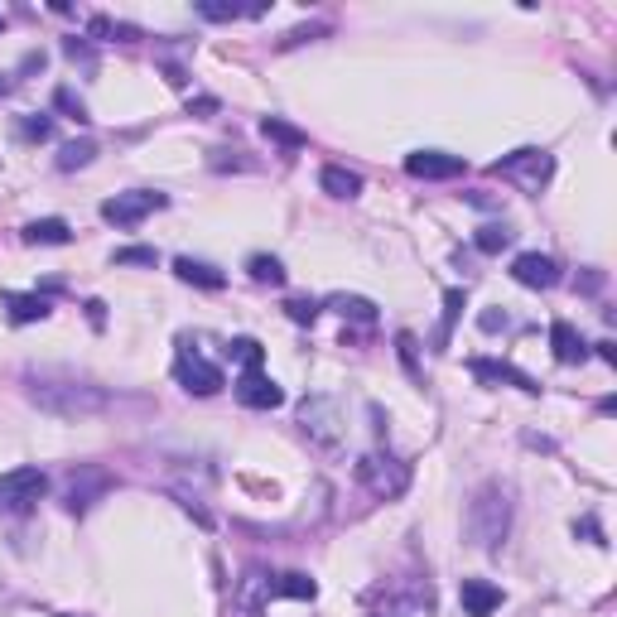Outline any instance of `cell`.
Instances as JSON below:
<instances>
[{"label":"cell","instance_id":"44dd1931","mask_svg":"<svg viewBox=\"0 0 617 617\" xmlns=\"http://www.w3.org/2000/svg\"><path fill=\"white\" fill-rule=\"evenodd\" d=\"M174 275H179L184 285H198V290H222V285H227L222 270L208 266V261H193V256H179V261H174Z\"/></svg>","mask_w":617,"mask_h":617},{"label":"cell","instance_id":"7a4b0ae2","mask_svg":"<svg viewBox=\"0 0 617 617\" xmlns=\"http://www.w3.org/2000/svg\"><path fill=\"white\" fill-rule=\"evenodd\" d=\"M511 516H516V502H511L507 483H483L473 497H468V516H463V536L473 550H487L497 555L511 536Z\"/></svg>","mask_w":617,"mask_h":617},{"label":"cell","instance_id":"f35d334b","mask_svg":"<svg viewBox=\"0 0 617 617\" xmlns=\"http://www.w3.org/2000/svg\"><path fill=\"white\" fill-rule=\"evenodd\" d=\"M222 102L217 97H188V116H217Z\"/></svg>","mask_w":617,"mask_h":617},{"label":"cell","instance_id":"d4e9b609","mask_svg":"<svg viewBox=\"0 0 617 617\" xmlns=\"http://www.w3.org/2000/svg\"><path fill=\"white\" fill-rule=\"evenodd\" d=\"M261 135L275 140L280 150H304V145H309V135L299 131V126H290V121H280V116H266V121H261Z\"/></svg>","mask_w":617,"mask_h":617},{"label":"cell","instance_id":"484cf974","mask_svg":"<svg viewBox=\"0 0 617 617\" xmlns=\"http://www.w3.org/2000/svg\"><path fill=\"white\" fill-rule=\"evenodd\" d=\"M275 598H304V603H314V598H319V584H314L309 574L290 569V574H275Z\"/></svg>","mask_w":617,"mask_h":617},{"label":"cell","instance_id":"74e56055","mask_svg":"<svg viewBox=\"0 0 617 617\" xmlns=\"http://www.w3.org/2000/svg\"><path fill=\"white\" fill-rule=\"evenodd\" d=\"M574 536H584V540H589V545H608V540H603V531H598V521H593V516H584V521H574Z\"/></svg>","mask_w":617,"mask_h":617},{"label":"cell","instance_id":"d590c367","mask_svg":"<svg viewBox=\"0 0 617 617\" xmlns=\"http://www.w3.org/2000/svg\"><path fill=\"white\" fill-rule=\"evenodd\" d=\"M63 54L73 58V63H82V68H92V63H97L92 44H87V39H78V34H73V39H63Z\"/></svg>","mask_w":617,"mask_h":617},{"label":"cell","instance_id":"9c48e42d","mask_svg":"<svg viewBox=\"0 0 617 617\" xmlns=\"http://www.w3.org/2000/svg\"><path fill=\"white\" fill-rule=\"evenodd\" d=\"M169 208V193L160 188H131V193H116L102 203V217H107L111 227H135V222H145L150 213H160Z\"/></svg>","mask_w":617,"mask_h":617},{"label":"cell","instance_id":"f546056e","mask_svg":"<svg viewBox=\"0 0 617 617\" xmlns=\"http://www.w3.org/2000/svg\"><path fill=\"white\" fill-rule=\"evenodd\" d=\"M49 135H54V116H44V111L39 116H20V140L34 145V140H49Z\"/></svg>","mask_w":617,"mask_h":617},{"label":"cell","instance_id":"3957f363","mask_svg":"<svg viewBox=\"0 0 617 617\" xmlns=\"http://www.w3.org/2000/svg\"><path fill=\"white\" fill-rule=\"evenodd\" d=\"M372 617H430L434 613V584L430 574H391L367 593Z\"/></svg>","mask_w":617,"mask_h":617},{"label":"cell","instance_id":"2e32d148","mask_svg":"<svg viewBox=\"0 0 617 617\" xmlns=\"http://www.w3.org/2000/svg\"><path fill=\"white\" fill-rule=\"evenodd\" d=\"M550 348H555V362H564V367H584L589 362V343L579 338L574 323H564V319L550 323Z\"/></svg>","mask_w":617,"mask_h":617},{"label":"cell","instance_id":"836d02e7","mask_svg":"<svg viewBox=\"0 0 617 617\" xmlns=\"http://www.w3.org/2000/svg\"><path fill=\"white\" fill-rule=\"evenodd\" d=\"M319 314H323V309L314 304V299H285V319H290V323H314Z\"/></svg>","mask_w":617,"mask_h":617},{"label":"cell","instance_id":"f1b7e54d","mask_svg":"<svg viewBox=\"0 0 617 617\" xmlns=\"http://www.w3.org/2000/svg\"><path fill=\"white\" fill-rule=\"evenodd\" d=\"M92 160H97V145H92V140H68V145L58 150V169H63V174H73V169H87Z\"/></svg>","mask_w":617,"mask_h":617},{"label":"cell","instance_id":"9a60e30c","mask_svg":"<svg viewBox=\"0 0 617 617\" xmlns=\"http://www.w3.org/2000/svg\"><path fill=\"white\" fill-rule=\"evenodd\" d=\"M468 164L463 155H444V150H415V155H405V174L410 179H458Z\"/></svg>","mask_w":617,"mask_h":617},{"label":"cell","instance_id":"e0dca14e","mask_svg":"<svg viewBox=\"0 0 617 617\" xmlns=\"http://www.w3.org/2000/svg\"><path fill=\"white\" fill-rule=\"evenodd\" d=\"M458 598H463V613L468 617H492L502 608V589L487 584V579H463V584H458Z\"/></svg>","mask_w":617,"mask_h":617},{"label":"cell","instance_id":"1f68e13d","mask_svg":"<svg viewBox=\"0 0 617 617\" xmlns=\"http://www.w3.org/2000/svg\"><path fill=\"white\" fill-rule=\"evenodd\" d=\"M54 107H58V111H68V116H73L78 126H87V121H92V116H87V107H82V97L73 92V87H58V92H54Z\"/></svg>","mask_w":617,"mask_h":617},{"label":"cell","instance_id":"7c38bea8","mask_svg":"<svg viewBox=\"0 0 617 617\" xmlns=\"http://www.w3.org/2000/svg\"><path fill=\"white\" fill-rule=\"evenodd\" d=\"M511 280L526 285V290H555V285H560V266H555V256L521 251V256L511 261Z\"/></svg>","mask_w":617,"mask_h":617},{"label":"cell","instance_id":"ee69618b","mask_svg":"<svg viewBox=\"0 0 617 617\" xmlns=\"http://www.w3.org/2000/svg\"><path fill=\"white\" fill-rule=\"evenodd\" d=\"M5 92H10V78H5V73H0V97H5Z\"/></svg>","mask_w":617,"mask_h":617},{"label":"cell","instance_id":"7bdbcfd3","mask_svg":"<svg viewBox=\"0 0 617 617\" xmlns=\"http://www.w3.org/2000/svg\"><path fill=\"white\" fill-rule=\"evenodd\" d=\"M593 348H598V357H603V362H617V348H613V343H593Z\"/></svg>","mask_w":617,"mask_h":617},{"label":"cell","instance_id":"d6986e66","mask_svg":"<svg viewBox=\"0 0 617 617\" xmlns=\"http://www.w3.org/2000/svg\"><path fill=\"white\" fill-rule=\"evenodd\" d=\"M5 309H10V323H44L54 314L49 295H20V290H5Z\"/></svg>","mask_w":617,"mask_h":617},{"label":"cell","instance_id":"8d00e7d4","mask_svg":"<svg viewBox=\"0 0 617 617\" xmlns=\"http://www.w3.org/2000/svg\"><path fill=\"white\" fill-rule=\"evenodd\" d=\"M478 328H483V333H507L511 328L507 309H483V314H478Z\"/></svg>","mask_w":617,"mask_h":617},{"label":"cell","instance_id":"ffe728a7","mask_svg":"<svg viewBox=\"0 0 617 617\" xmlns=\"http://www.w3.org/2000/svg\"><path fill=\"white\" fill-rule=\"evenodd\" d=\"M20 242L25 246H68L73 242V227H68L63 217H39V222H29L25 232H20Z\"/></svg>","mask_w":617,"mask_h":617},{"label":"cell","instance_id":"4316f807","mask_svg":"<svg viewBox=\"0 0 617 617\" xmlns=\"http://www.w3.org/2000/svg\"><path fill=\"white\" fill-rule=\"evenodd\" d=\"M511 237H516V232H511L507 222H487V227H478V237H473V246H478L483 256H502V251H507V246H511Z\"/></svg>","mask_w":617,"mask_h":617},{"label":"cell","instance_id":"277c9868","mask_svg":"<svg viewBox=\"0 0 617 617\" xmlns=\"http://www.w3.org/2000/svg\"><path fill=\"white\" fill-rule=\"evenodd\" d=\"M352 478H357L362 492H372L376 502H396V497H405V487H410V463H401V458L386 454V449H372V454L357 458Z\"/></svg>","mask_w":617,"mask_h":617},{"label":"cell","instance_id":"30bf717a","mask_svg":"<svg viewBox=\"0 0 617 617\" xmlns=\"http://www.w3.org/2000/svg\"><path fill=\"white\" fill-rule=\"evenodd\" d=\"M270 603H275V574H270L266 564H251L242 579H237L232 608H237V617H266Z\"/></svg>","mask_w":617,"mask_h":617},{"label":"cell","instance_id":"60d3db41","mask_svg":"<svg viewBox=\"0 0 617 617\" xmlns=\"http://www.w3.org/2000/svg\"><path fill=\"white\" fill-rule=\"evenodd\" d=\"M87 319H92V328H102L107 323V304L102 299H87Z\"/></svg>","mask_w":617,"mask_h":617},{"label":"cell","instance_id":"e575fe53","mask_svg":"<svg viewBox=\"0 0 617 617\" xmlns=\"http://www.w3.org/2000/svg\"><path fill=\"white\" fill-rule=\"evenodd\" d=\"M328 34V25H299V29H290L285 39H280V49H299V44H314V39H323Z\"/></svg>","mask_w":617,"mask_h":617},{"label":"cell","instance_id":"b9f144b4","mask_svg":"<svg viewBox=\"0 0 617 617\" xmlns=\"http://www.w3.org/2000/svg\"><path fill=\"white\" fill-rule=\"evenodd\" d=\"M164 78H169V87H188V73L179 63H164Z\"/></svg>","mask_w":617,"mask_h":617},{"label":"cell","instance_id":"cb8c5ba5","mask_svg":"<svg viewBox=\"0 0 617 617\" xmlns=\"http://www.w3.org/2000/svg\"><path fill=\"white\" fill-rule=\"evenodd\" d=\"M463 304H468V295H463V290H444V319H439V328H434V352L449 348V333H454Z\"/></svg>","mask_w":617,"mask_h":617},{"label":"cell","instance_id":"5b68a950","mask_svg":"<svg viewBox=\"0 0 617 617\" xmlns=\"http://www.w3.org/2000/svg\"><path fill=\"white\" fill-rule=\"evenodd\" d=\"M492 174H497L502 184H516L521 193H540V188L555 179V155H550V150H536V145H526V150L502 155V160L492 164Z\"/></svg>","mask_w":617,"mask_h":617},{"label":"cell","instance_id":"ba28073f","mask_svg":"<svg viewBox=\"0 0 617 617\" xmlns=\"http://www.w3.org/2000/svg\"><path fill=\"white\" fill-rule=\"evenodd\" d=\"M49 492V478H44V468H10V473H0V511H10V516H25L34 511V502Z\"/></svg>","mask_w":617,"mask_h":617},{"label":"cell","instance_id":"ab89813d","mask_svg":"<svg viewBox=\"0 0 617 617\" xmlns=\"http://www.w3.org/2000/svg\"><path fill=\"white\" fill-rule=\"evenodd\" d=\"M579 290H584V295H598V290H603V270H584V275H579Z\"/></svg>","mask_w":617,"mask_h":617},{"label":"cell","instance_id":"5bb4252c","mask_svg":"<svg viewBox=\"0 0 617 617\" xmlns=\"http://www.w3.org/2000/svg\"><path fill=\"white\" fill-rule=\"evenodd\" d=\"M237 401H242L246 410H275V405H285V391H280L261 367H246V372L237 376Z\"/></svg>","mask_w":617,"mask_h":617},{"label":"cell","instance_id":"4fadbf2b","mask_svg":"<svg viewBox=\"0 0 617 617\" xmlns=\"http://www.w3.org/2000/svg\"><path fill=\"white\" fill-rule=\"evenodd\" d=\"M468 372L478 376L483 386H516V391H526V396H540V381L526 372H516L511 362H497V357H473L468 362Z\"/></svg>","mask_w":617,"mask_h":617},{"label":"cell","instance_id":"f6af8a7d","mask_svg":"<svg viewBox=\"0 0 617 617\" xmlns=\"http://www.w3.org/2000/svg\"><path fill=\"white\" fill-rule=\"evenodd\" d=\"M0 25H5V20H0Z\"/></svg>","mask_w":617,"mask_h":617},{"label":"cell","instance_id":"ac0fdd59","mask_svg":"<svg viewBox=\"0 0 617 617\" xmlns=\"http://www.w3.org/2000/svg\"><path fill=\"white\" fill-rule=\"evenodd\" d=\"M203 20H213V25H227V20H261L270 5L266 0H251V5H237V0H198L193 5Z\"/></svg>","mask_w":617,"mask_h":617},{"label":"cell","instance_id":"603a6c76","mask_svg":"<svg viewBox=\"0 0 617 617\" xmlns=\"http://www.w3.org/2000/svg\"><path fill=\"white\" fill-rule=\"evenodd\" d=\"M328 309H333V314H343L348 323H362V328H367V323H376V304L367 295H333V299H328Z\"/></svg>","mask_w":617,"mask_h":617},{"label":"cell","instance_id":"4dcf8cb0","mask_svg":"<svg viewBox=\"0 0 617 617\" xmlns=\"http://www.w3.org/2000/svg\"><path fill=\"white\" fill-rule=\"evenodd\" d=\"M396 352H401V367L415 381H420V343H415V333H396Z\"/></svg>","mask_w":617,"mask_h":617},{"label":"cell","instance_id":"8fae6325","mask_svg":"<svg viewBox=\"0 0 617 617\" xmlns=\"http://www.w3.org/2000/svg\"><path fill=\"white\" fill-rule=\"evenodd\" d=\"M111 487H116V478H111L107 468L82 463L78 473H73V483H68V492H63V507L73 511V516H87V511H92V502H97V497H107Z\"/></svg>","mask_w":617,"mask_h":617},{"label":"cell","instance_id":"6da1fadb","mask_svg":"<svg viewBox=\"0 0 617 617\" xmlns=\"http://www.w3.org/2000/svg\"><path fill=\"white\" fill-rule=\"evenodd\" d=\"M25 386H29V401L39 410H49V415H58V420H87V415H102L111 405V396L102 386L78 381L68 372H29Z\"/></svg>","mask_w":617,"mask_h":617},{"label":"cell","instance_id":"8992f818","mask_svg":"<svg viewBox=\"0 0 617 617\" xmlns=\"http://www.w3.org/2000/svg\"><path fill=\"white\" fill-rule=\"evenodd\" d=\"M299 430L309 434V444H319L323 454H333V449L343 444V434H348L333 396H309V401H299Z\"/></svg>","mask_w":617,"mask_h":617},{"label":"cell","instance_id":"52a82bcc","mask_svg":"<svg viewBox=\"0 0 617 617\" xmlns=\"http://www.w3.org/2000/svg\"><path fill=\"white\" fill-rule=\"evenodd\" d=\"M174 376H179V386H184L188 396H217L222 386H227V376L222 367H213L203 352L193 348V338H179V357H174Z\"/></svg>","mask_w":617,"mask_h":617},{"label":"cell","instance_id":"7402d4cb","mask_svg":"<svg viewBox=\"0 0 617 617\" xmlns=\"http://www.w3.org/2000/svg\"><path fill=\"white\" fill-rule=\"evenodd\" d=\"M319 184L328 198H357L362 193V174H352V169H343V164H323Z\"/></svg>","mask_w":617,"mask_h":617},{"label":"cell","instance_id":"83f0119b","mask_svg":"<svg viewBox=\"0 0 617 617\" xmlns=\"http://www.w3.org/2000/svg\"><path fill=\"white\" fill-rule=\"evenodd\" d=\"M246 275H251L256 285H285V266H280V256H266V251H256V256L246 261Z\"/></svg>","mask_w":617,"mask_h":617},{"label":"cell","instance_id":"d6a6232c","mask_svg":"<svg viewBox=\"0 0 617 617\" xmlns=\"http://www.w3.org/2000/svg\"><path fill=\"white\" fill-rule=\"evenodd\" d=\"M160 256H155V246H121L116 251V266H155Z\"/></svg>","mask_w":617,"mask_h":617}]
</instances>
